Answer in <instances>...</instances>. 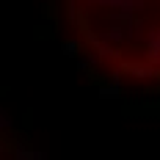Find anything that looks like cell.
Returning <instances> with one entry per match:
<instances>
[{"label":"cell","instance_id":"1","mask_svg":"<svg viewBox=\"0 0 160 160\" xmlns=\"http://www.w3.org/2000/svg\"><path fill=\"white\" fill-rule=\"evenodd\" d=\"M8 127H11V116L0 108V130H8Z\"/></svg>","mask_w":160,"mask_h":160}]
</instances>
